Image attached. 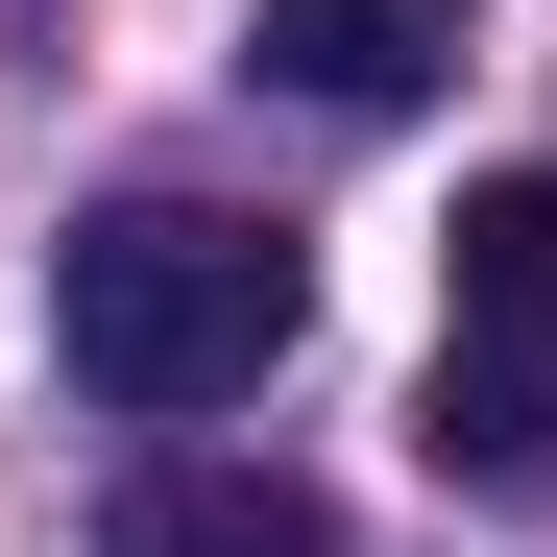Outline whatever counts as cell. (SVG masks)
I'll return each mask as SVG.
<instances>
[{
	"mask_svg": "<svg viewBox=\"0 0 557 557\" xmlns=\"http://www.w3.org/2000/svg\"><path fill=\"white\" fill-rule=\"evenodd\" d=\"M292 315H315V267L267 219H219V195H98L49 243V339H73L98 412H243L292 363Z\"/></svg>",
	"mask_w": 557,
	"mask_h": 557,
	"instance_id": "cell-1",
	"label": "cell"
},
{
	"mask_svg": "<svg viewBox=\"0 0 557 557\" xmlns=\"http://www.w3.org/2000/svg\"><path fill=\"white\" fill-rule=\"evenodd\" d=\"M412 436H436V485H485V509H533V485H557V388H485V363H436Z\"/></svg>",
	"mask_w": 557,
	"mask_h": 557,
	"instance_id": "cell-5",
	"label": "cell"
},
{
	"mask_svg": "<svg viewBox=\"0 0 557 557\" xmlns=\"http://www.w3.org/2000/svg\"><path fill=\"white\" fill-rule=\"evenodd\" d=\"M460 73V0H267V98H315V122H412Z\"/></svg>",
	"mask_w": 557,
	"mask_h": 557,
	"instance_id": "cell-3",
	"label": "cell"
},
{
	"mask_svg": "<svg viewBox=\"0 0 557 557\" xmlns=\"http://www.w3.org/2000/svg\"><path fill=\"white\" fill-rule=\"evenodd\" d=\"M436 363H485V388H557V170H485L436 243Z\"/></svg>",
	"mask_w": 557,
	"mask_h": 557,
	"instance_id": "cell-2",
	"label": "cell"
},
{
	"mask_svg": "<svg viewBox=\"0 0 557 557\" xmlns=\"http://www.w3.org/2000/svg\"><path fill=\"white\" fill-rule=\"evenodd\" d=\"M98 557H339V509L292 485V460H146V485L98 509Z\"/></svg>",
	"mask_w": 557,
	"mask_h": 557,
	"instance_id": "cell-4",
	"label": "cell"
}]
</instances>
